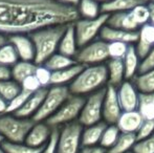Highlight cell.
Instances as JSON below:
<instances>
[{"label": "cell", "mask_w": 154, "mask_h": 153, "mask_svg": "<svg viewBox=\"0 0 154 153\" xmlns=\"http://www.w3.org/2000/svg\"><path fill=\"white\" fill-rule=\"evenodd\" d=\"M83 126L78 121L58 128L56 153H79Z\"/></svg>", "instance_id": "52a82bcc"}, {"label": "cell", "mask_w": 154, "mask_h": 153, "mask_svg": "<svg viewBox=\"0 0 154 153\" xmlns=\"http://www.w3.org/2000/svg\"><path fill=\"white\" fill-rule=\"evenodd\" d=\"M0 153H4V151L2 150V148H1V147H0Z\"/></svg>", "instance_id": "11a10c76"}, {"label": "cell", "mask_w": 154, "mask_h": 153, "mask_svg": "<svg viewBox=\"0 0 154 153\" xmlns=\"http://www.w3.org/2000/svg\"><path fill=\"white\" fill-rule=\"evenodd\" d=\"M143 121H144V118H142V115H140L137 110L123 111L116 125L122 133L135 134L142 125Z\"/></svg>", "instance_id": "d6986e66"}, {"label": "cell", "mask_w": 154, "mask_h": 153, "mask_svg": "<svg viewBox=\"0 0 154 153\" xmlns=\"http://www.w3.org/2000/svg\"><path fill=\"white\" fill-rule=\"evenodd\" d=\"M22 88H21L20 83L13 79L4 80V81L0 82V96L3 98L8 103L12 101L16 96H18Z\"/></svg>", "instance_id": "1f68e13d"}, {"label": "cell", "mask_w": 154, "mask_h": 153, "mask_svg": "<svg viewBox=\"0 0 154 153\" xmlns=\"http://www.w3.org/2000/svg\"><path fill=\"white\" fill-rule=\"evenodd\" d=\"M84 100H85L84 96L70 94L68 99L60 106V108L45 122L53 129L60 128L66 124L75 122L78 121L81 109L83 107Z\"/></svg>", "instance_id": "8992f818"}, {"label": "cell", "mask_w": 154, "mask_h": 153, "mask_svg": "<svg viewBox=\"0 0 154 153\" xmlns=\"http://www.w3.org/2000/svg\"><path fill=\"white\" fill-rule=\"evenodd\" d=\"M75 8L82 19H93L102 14L101 4L94 0H80Z\"/></svg>", "instance_id": "4316f807"}, {"label": "cell", "mask_w": 154, "mask_h": 153, "mask_svg": "<svg viewBox=\"0 0 154 153\" xmlns=\"http://www.w3.org/2000/svg\"><path fill=\"white\" fill-rule=\"evenodd\" d=\"M6 108H8V102L0 96V115L6 112Z\"/></svg>", "instance_id": "681fc988"}, {"label": "cell", "mask_w": 154, "mask_h": 153, "mask_svg": "<svg viewBox=\"0 0 154 153\" xmlns=\"http://www.w3.org/2000/svg\"><path fill=\"white\" fill-rule=\"evenodd\" d=\"M132 151L133 153H154V132L150 136L136 141Z\"/></svg>", "instance_id": "74e56055"}, {"label": "cell", "mask_w": 154, "mask_h": 153, "mask_svg": "<svg viewBox=\"0 0 154 153\" xmlns=\"http://www.w3.org/2000/svg\"><path fill=\"white\" fill-rule=\"evenodd\" d=\"M136 110L144 120L154 121V92L138 94V105Z\"/></svg>", "instance_id": "f546056e"}, {"label": "cell", "mask_w": 154, "mask_h": 153, "mask_svg": "<svg viewBox=\"0 0 154 153\" xmlns=\"http://www.w3.org/2000/svg\"><path fill=\"white\" fill-rule=\"evenodd\" d=\"M34 124L32 118H19L11 113L0 115V135L5 142L23 143Z\"/></svg>", "instance_id": "277c9868"}, {"label": "cell", "mask_w": 154, "mask_h": 153, "mask_svg": "<svg viewBox=\"0 0 154 153\" xmlns=\"http://www.w3.org/2000/svg\"><path fill=\"white\" fill-rule=\"evenodd\" d=\"M116 92L123 111H132L137 109L140 92L131 81L125 80L119 87H116Z\"/></svg>", "instance_id": "7c38bea8"}, {"label": "cell", "mask_w": 154, "mask_h": 153, "mask_svg": "<svg viewBox=\"0 0 154 153\" xmlns=\"http://www.w3.org/2000/svg\"><path fill=\"white\" fill-rule=\"evenodd\" d=\"M69 96L70 92L68 86L51 85L49 88H47L42 104L32 120L34 122H45L48 120L68 99Z\"/></svg>", "instance_id": "5b68a950"}, {"label": "cell", "mask_w": 154, "mask_h": 153, "mask_svg": "<svg viewBox=\"0 0 154 153\" xmlns=\"http://www.w3.org/2000/svg\"><path fill=\"white\" fill-rule=\"evenodd\" d=\"M54 129L46 122H34L24 143L34 148H42L51 139Z\"/></svg>", "instance_id": "4fadbf2b"}, {"label": "cell", "mask_w": 154, "mask_h": 153, "mask_svg": "<svg viewBox=\"0 0 154 153\" xmlns=\"http://www.w3.org/2000/svg\"><path fill=\"white\" fill-rule=\"evenodd\" d=\"M79 19L77 8L56 0H0V33L29 35L54 25H68Z\"/></svg>", "instance_id": "6da1fadb"}, {"label": "cell", "mask_w": 154, "mask_h": 153, "mask_svg": "<svg viewBox=\"0 0 154 153\" xmlns=\"http://www.w3.org/2000/svg\"><path fill=\"white\" fill-rule=\"evenodd\" d=\"M31 94L32 93H29V92L21 90V92L18 96H16L12 101H10V102L8 103V108H6L5 113H11V115H13V113H15L17 110H19V109L24 105V103L26 102V100L29 99V96H31Z\"/></svg>", "instance_id": "f35d334b"}, {"label": "cell", "mask_w": 154, "mask_h": 153, "mask_svg": "<svg viewBox=\"0 0 154 153\" xmlns=\"http://www.w3.org/2000/svg\"><path fill=\"white\" fill-rule=\"evenodd\" d=\"M34 76L36 77L37 80H38V82L40 83V85L42 88H46L47 86L51 85V72L47 67H45L43 64L42 65H37L36 66Z\"/></svg>", "instance_id": "ab89813d"}, {"label": "cell", "mask_w": 154, "mask_h": 153, "mask_svg": "<svg viewBox=\"0 0 154 153\" xmlns=\"http://www.w3.org/2000/svg\"><path fill=\"white\" fill-rule=\"evenodd\" d=\"M106 123L103 121L90 126L83 127L81 134V146L82 147H92L99 146L100 139L103 134V131L106 127Z\"/></svg>", "instance_id": "44dd1931"}, {"label": "cell", "mask_w": 154, "mask_h": 153, "mask_svg": "<svg viewBox=\"0 0 154 153\" xmlns=\"http://www.w3.org/2000/svg\"><path fill=\"white\" fill-rule=\"evenodd\" d=\"M146 2L145 0H110L101 5L102 14H113V13L130 12L132 8L140 3Z\"/></svg>", "instance_id": "cb8c5ba5"}, {"label": "cell", "mask_w": 154, "mask_h": 153, "mask_svg": "<svg viewBox=\"0 0 154 153\" xmlns=\"http://www.w3.org/2000/svg\"><path fill=\"white\" fill-rule=\"evenodd\" d=\"M83 65L81 64H73L64 69L58 70V72H51V85L56 86H67L75 79V77L79 75V72L82 70Z\"/></svg>", "instance_id": "7402d4cb"}, {"label": "cell", "mask_w": 154, "mask_h": 153, "mask_svg": "<svg viewBox=\"0 0 154 153\" xmlns=\"http://www.w3.org/2000/svg\"><path fill=\"white\" fill-rule=\"evenodd\" d=\"M105 88L106 87L88 94L87 98L84 100L83 107L78 118V122L83 127L102 122V110H103Z\"/></svg>", "instance_id": "30bf717a"}, {"label": "cell", "mask_w": 154, "mask_h": 153, "mask_svg": "<svg viewBox=\"0 0 154 153\" xmlns=\"http://www.w3.org/2000/svg\"><path fill=\"white\" fill-rule=\"evenodd\" d=\"M20 85H21L22 90L29 92V93H34V92L38 91L39 89L42 88L40 85V83H39L38 80L36 79V77H35L34 75L25 78V79L20 83Z\"/></svg>", "instance_id": "b9f144b4"}, {"label": "cell", "mask_w": 154, "mask_h": 153, "mask_svg": "<svg viewBox=\"0 0 154 153\" xmlns=\"http://www.w3.org/2000/svg\"><path fill=\"white\" fill-rule=\"evenodd\" d=\"M0 147L4 153H40L42 148H34L31 146L23 143H11V142H5L1 144Z\"/></svg>", "instance_id": "e575fe53"}, {"label": "cell", "mask_w": 154, "mask_h": 153, "mask_svg": "<svg viewBox=\"0 0 154 153\" xmlns=\"http://www.w3.org/2000/svg\"><path fill=\"white\" fill-rule=\"evenodd\" d=\"M79 153H106V150L100 146H92V147H81Z\"/></svg>", "instance_id": "f6af8a7d"}, {"label": "cell", "mask_w": 154, "mask_h": 153, "mask_svg": "<svg viewBox=\"0 0 154 153\" xmlns=\"http://www.w3.org/2000/svg\"><path fill=\"white\" fill-rule=\"evenodd\" d=\"M130 14L138 27L149 22V8L146 2L138 4L134 8H132L130 11Z\"/></svg>", "instance_id": "d590c367"}, {"label": "cell", "mask_w": 154, "mask_h": 153, "mask_svg": "<svg viewBox=\"0 0 154 153\" xmlns=\"http://www.w3.org/2000/svg\"><path fill=\"white\" fill-rule=\"evenodd\" d=\"M106 25L113 29H122L127 32H136L140 27L133 20L130 12H122V13H113L108 15V19Z\"/></svg>", "instance_id": "ffe728a7"}, {"label": "cell", "mask_w": 154, "mask_h": 153, "mask_svg": "<svg viewBox=\"0 0 154 153\" xmlns=\"http://www.w3.org/2000/svg\"><path fill=\"white\" fill-rule=\"evenodd\" d=\"M135 88L140 93H151L154 92V68L148 72H140L133 78Z\"/></svg>", "instance_id": "484cf974"}, {"label": "cell", "mask_w": 154, "mask_h": 153, "mask_svg": "<svg viewBox=\"0 0 154 153\" xmlns=\"http://www.w3.org/2000/svg\"><path fill=\"white\" fill-rule=\"evenodd\" d=\"M123 110L121 108L118 99L116 87L107 85L105 88V96L103 100V110H102V120L107 125L116 124Z\"/></svg>", "instance_id": "8fae6325"}, {"label": "cell", "mask_w": 154, "mask_h": 153, "mask_svg": "<svg viewBox=\"0 0 154 153\" xmlns=\"http://www.w3.org/2000/svg\"><path fill=\"white\" fill-rule=\"evenodd\" d=\"M8 42V38L6 37L5 35H3V34L0 33V47L3 46V45Z\"/></svg>", "instance_id": "f907efd6"}, {"label": "cell", "mask_w": 154, "mask_h": 153, "mask_svg": "<svg viewBox=\"0 0 154 153\" xmlns=\"http://www.w3.org/2000/svg\"><path fill=\"white\" fill-rule=\"evenodd\" d=\"M108 74V84L119 87L125 81V70L122 59H109L106 65Z\"/></svg>", "instance_id": "d4e9b609"}, {"label": "cell", "mask_w": 154, "mask_h": 153, "mask_svg": "<svg viewBox=\"0 0 154 153\" xmlns=\"http://www.w3.org/2000/svg\"><path fill=\"white\" fill-rule=\"evenodd\" d=\"M122 60L124 64V70H125V80L130 81L138 74V66H140V59L133 44L129 45L127 53Z\"/></svg>", "instance_id": "603a6c76"}, {"label": "cell", "mask_w": 154, "mask_h": 153, "mask_svg": "<svg viewBox=\"0 0 154 153\" xmlns=\"http://www.w3.org/2000/svg\"><path fill=\"white\" fill-rule=\"evenodd\" d=\"M79 48L80 47H79V45H78L77 38H75L73 24L71 23V24L66 25L65 32H64V34H63L61 40H60L57 53L66 56V57L75 59Z\"/></svg>", "instance_id": "ac0fdd59"}, {"label": "cell", "mask_w": 154, "mask_h": 153, "mask_svg": "<svg viewBox=\"0 0 154 153\" xmlns=\"http://www.w3.org/2000/svg\"><path fill=\"white\" fill-rule=\"evenodd\" d=\"M3 142H4L3 137H2V136H1V135H0V146H1V144H2V143H3Z\"/></svg>", "instance_id": "f5cc1de1"}, {"label": "cell", "mask_w": 154, "mask_h": 153, "mask_svg": "<svg viewBox=\"0 0 154 153\" xmlns=\"http://www.w3.org/2000/svg\"><path fill=\"white\" fill-rule=\"evenodd\" d=\"M126 153H133V151L131 150V151H128V152H126Z\"/></svg>", "instance_id": "9f6ffc18"}, {"label": "cell", "mask_w": 154, "mask_h": 153, "mask_svg": "<svg viewBox=\"0 0 154 153\" xmlns=\"http://www.w3.org/2000/svg\"><path fill=\"white\" fill-rule=\"evenodd\" d=\"M46 90L47 88H41L38 91L32 93L26 100V102L24 103V105L13 115L23 118H32V116L36 115L42 104Z\"/></svg>", "instance_id": "e0dca14e"}, {"label": "cell", "mask_w": 154, "mask_h": 153, "mask_svg": "<svg viewBox=\"0 0 154 153\" xmlns=\"http://www.w3.org/2000/svg\"><path fill=\"white\" fill-rule=\"evenodd\" d=\"M137 36L138 33L136 32H127V31H122V29H113V27H110L108 25L102 29V31L100 32L99 37L101 40L105 41V42H124L127 43V44L131 45L136 43L137 41Z\"/></svg>", "instance_id": "9a60e30c"}, {"label": "cell", "mask_w": 154, "mask_h": 153, "mask_svg": "<svg viewBox=\"0 0 154 153\" xmlns=\"http://www.w3.org/2000/svg\"><path fill=\"white\" fill-rule=\"evenodd\" d=\"M137 33V41L134 47L140 59H142L154 47V26L146 23L138 29Z\"/></svg>", "instance_id": "2e32d148"}, {"label": "cell", "mask_w": 154, "mask_h": 153, "mask_svg": "<svg viewBox=\"0 0 154 153\" xmlns=\"http://www.w3.org/2000/svg\"><path fill=\"white\" fill-rule=\"evenodd\" d=\"M129 44L124 42H109L107 43L109 59H123L128 50Z\"/></svg>", "instance_id": "8d00e7d4"}, {"label": "cell", "mask_w": 154, "mask_h": 153, "mask_svg": "<svg viewBox=\"0 0 154 153\" xmlns=\"http://www.w3.org/2000/svg\"><path fill=\"white\" fill-rule=\"evenodd\" d=\"M154 68V47L150 49L148 54L144 58L140 59V66H138V74L140 72H148L150 69Z\"/></svg>", "instance_id": "7bdbcfd3"}, {"label": "cell", "mask_w": 154, "mask_h": 153, "mask_svg": "<svg viewBox=\"0 0 154 153\" xmlns=\"http://www.w3.org/2000/svg\"><path fill=\"white\" fill-rule=\"evenodd\" d=\"M12 79V75H11V68L6 67V66L0 65V82L4 81V80Z\"/></svg>", "instance_id": "bcb514c9"}, {"label": "cell", "mask_w": 154, "mask_h": 153, "mask_svg": "<svg viewBox=\"0 0 154 153\" xmlns=\"http://www.w3.org/2000/svg\"><path fill=\"white\" fill-rule=\"evenodd\" d=\"M66 25H54L37 29L29 34L35 47L34 63L42 65L49 57L58 51L59 43Z\"/></svg>", "instance_id": "7a4b0ae2"}, {"label": "cell", "mask_w": 154, "mask_h": 153, "mask_svg": "<svg viewBox=\"0 0 154 153\" xmlns=\"http://www.w3.org/2000/svg\"><path fill=\"white\" fill-rule=\"evenodd\" d=\"M58 139V128H55L53 130V133L51 135V139L47 142V144L42 148L40 153H56V144Z\"/></svg>", "instance_id": "ee69618b"}, {"label": "cell", "mask_w": 154, "mask_h": 153, "mask_svg": "<svg viewBox=\"0 0 154 153\" xmlns=\"http://www.w3.org/2000/svg\"><path fill=\"white\" fill-rule=\"evenodd\" d=\"M136 143V136L133 133H122L121 132L116 142L106 150V153H126L131 151L134 144Z\"/></svg>", "instance_id": "f1b7e54d"}, {"label": "cell", "mask_w": 154, "mask_h": 153, "mask_svg": "<svg viewBox=\"0 0 154 153\" xmlns=\"http://www.w3.org/2000/svg\"><path fill=\"white\" fill-rule=\"evenodd\" d=\"M19 61V57L15 50L14 46L10 42L5 43L0 47V65L12 67Z\"/></svg>", "instance_id": "836d02e7"}, {"label": "cell", "mask_w": 154, "mask_h": 153, "mask_svg": "<svg viewBox=\"0 0 154 153\" xmlns=\"http://www.w3.org/2000/svg\"><path fill=\"white\" fill-rule=\"evenodd\" d=\"M75 63H77V62H75V60L72 59V58L66 57V56L61 55V54H59V53H56V54H54L51 57H49L48 59L43 63V65L48 68L51 72H54L64 69V68H67Z\"/></svg>", "instance_id": "4dcf8cb0"}, {"label": "cell", "mask_w": 154, "mask_h": 153, "mask_svg": "<svg viewBox=\"0 0 154 153\" xmlns=\"http://www.w3.org/2000/svg\"><path fill=\"white\" fill-rule=\"evenodd\" d=\"M147 3V2H146ZM148 5V8H149V22L151 25L154 26V3H147Z\"/></svg>", "instance_id": "7dc6e473"}, {"label": "cell", "mask_w": 154, "mask_h": 153, "mask_svg": "<svg viewBox=\"0 0 154 153\" xmlns=\"http://www.w3.org/2000/svg\"><path fill=\"white\" fill-rule=\"evenodd\" d=\"M36 66L37 64H35L34 62L21 61V60H19L15 65H13L11 67L12 79L15 80L16 82H18V83H21L25 78L35 74Z\"/></svg>", "instance_id": "83f0119b"}, {"label": "cell", "mask_w": 154, "mask_h": 153, "mask_svg": "<svg viewBox=\"0 0 154 153\" xmlns=\"http://www.w3.org/2000/svg\"><path fill=\"white\" fill-rule=\"evenodd\" d=\"M120 134H121V131L116 124L106 125L105 129L103 131V134L101 136V139H100L99 146L103 148V149L108 150L116 143V139L120 136Z\"/></svg>", "instance_id": "d6a6232c"}, {"label": "cell", "mask_w": 154, "mask_h": 153, "mask_svg": "<svg viewBox=\"0 0 154 153\" xmlns=\"http://www.w3.org/2000/svg\"><path fill=\"white\" fill-rule=\"evenodd\" d=\"M75 60L78 64L83 66L103 64L105 61L109 60L107 42L101 39H95L88 44L80 47Z\"/></svg>", "instance_id": "9c48e42d"}, {"label": "cell", "mask_w": 154, "mask_h": 153, "mask_svg": "<svg viewBox=\"0 0 154 153\" xmlns=\"http://www.w3.org/2000/svg\"><path fill=\"white\" fill-rule=\"evenodd\" d=\"M154 132V121L153 120H144L138 128L137 132L135 133L136 141H140L145 137L150 136Z\"/></svg>", "instance_id": "60d3db41"}, {"label": "cell", "mask_w": 154, "mask_h": 153, "mask_svg": "<svg viewBox=\"0 0 154 153\" xmlns=\"http://www.w3.org/2000/svg\"><path fill=\"white\" fill-rule=\"evenodd\" d=\"M108 84L107 67L104 64L83 66L75 79L68 85L70 94L84 96L106 87Z\"/></svg>", "instance_id": "3957f363"}, {"label": "cell", "mask_w": 154, "mask_h": 153, "mask_svg": "<svg viewBox=\"0 0 154 153\" xmlns=\"http://www.w3.org/2000/svg\"><path fill=\"white\" fill-rule=\"evenodd\" d=\"M108 19L107 14H101L99 17L93 19H82L79 18L73 22L75 38L79 47L88 44L99 37L100 32L106 25Z\"/></svg>", "instance_id": "ba28073f"}, {"label": "cell", "mask_w": 154, "mask_h": 153, "mask_svg": "<svg viewBox=\"0 0 154 153\" xmlns=\"http://www.w3.org/2000/svg\"><path fill=\"white\" fill-rule=\"evenodd\" d=\"M8 42L14 46L19 60L21 61L34 62L35 60V47L32 39L26 34H17L12 35L8 38Z\"/></svg>", "instance_id": "5bb4252c"}, {"label": "cell", "mask_w": 154, "mask_h": 153, "mask_svg": "<svg viewBox=\"0 0 154 153\" xmlns=\"http://www.w3.org/2000/svg\"><path fill=\"white\" fill-rule=\"evenodd\" d=\"M145 1H146L147 3H149V2H150V3H154V0H145Z\"/></svg>", "instance_id": "db71d44e"}, {"label": "cell", "mask_w": 154, "mask_h": 153, "mask_svg": "<svg viewBox=\"0 0 154 153\" xmlns=\"http://www.w3.org/2000/svg\"><path fill=\"white\" fill-rule=\"evenodd\" d=\"M57 2L61 4H64V5H68V6H77L78 3H79L80 0H56Z\"/></svg>", "instance_id": "c3c4849f"}, {"label": "cell", "mask_w": 154, "mask_h": 153, "mask_svg": "<svg viewBox=\"0 0 154 153\" xmlns=\"http://www.w3.org/2000/svg\"><path fill=\"white\" fill-rule=\"evenodd\" d=\"M94 1H97V2H99L100 4H104V3H106V2H108V1H110V0H94Z\"/></svg>", "instance_id": "816d5d0a"}]
</instances>
